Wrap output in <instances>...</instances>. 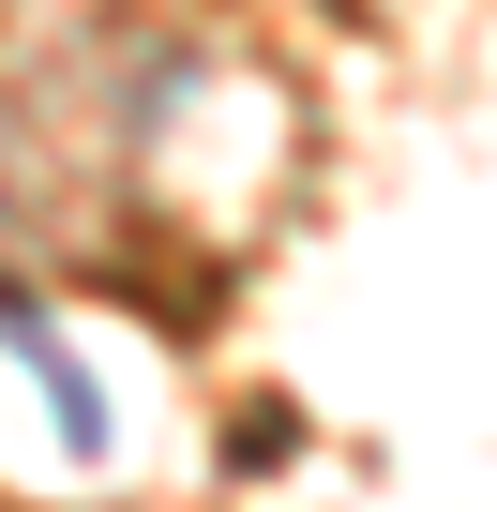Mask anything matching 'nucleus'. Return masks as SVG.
Wrapping results in <instances>:
<instances>
[{
  "label": "nucleus",
  "instance_id": "obj_1",
  "mask_svg": "<svg viewBox=\"0 0 497 512\" xmlns=\"http://www.w3.org/2000/svg\"><path fill=\"white\" fill-rule=\"evenodd\" d=\"M0 347H16V362L46 377V407H61V437H106V407H91V377H76V347L46 332V302H31V287H0Z\"/></svg>",
  "mask_w": 497,
  "mask_h": 512
}]
</instances>
